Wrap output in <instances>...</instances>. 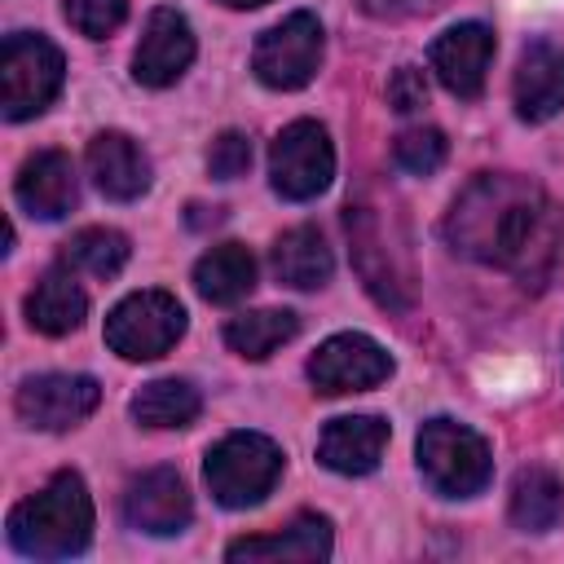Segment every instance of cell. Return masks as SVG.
Masks as SVG:
<instances>
[{
  "instance_id": "5b68a950",
  "label": "cell",
  "mask_w": 564,
  "mask_h": 564,
  "mask_svg": "<svg viewBox=\"0 0 564 564\" xmlns=\"http://www.w3.org/2000/svg\"><path fill=\"white\" fill-rule=\"evenodd\" d=\"M203 476L220 507H256L282 476V449L260 432H229L212 445Z\"/></svg>"
},
{
  "instance_id": "44dd1931",
  "label": "cell",
  "mask_w": 564,
  "mask_h": 564,
  "mask_svg": "<svg viewBox=\"0 0 564 564\" xmlns=\"http://www.w3.org/2000/svg\"><path fill=\"white\" fill-rule=\"evenodd\" d=\"M88 313V295L79 291L75 273L70 269H53L44 273L31 295H26V322L40 330V335H70Z\"/></svg>"
},
{
  "instance_id": "3957f363",
  "label": "cell",
  "mask_w": 564,
  "mask_h": 564,
  "mask_svg": "<svg viewBox=\"0 0 564 564\" xmlns=\"http://www.w3.org/2000/svg\"><path fill=\"white\" fill-rule=\"evenodd\" d=\"M93 538V498L79 471H57L35 498L9 511V542L31 560H70Z\"/></svg>"
},
{
  "instance_id": "ba28073f",
  "label": "cell",
  "mask_w": 564,
  "mask_h": 564,
  "mask_svg": "<svg viewBox=\"0 0 564 564\" xmlns=\"http://www.w3.org/2000/svg\"><path fill=\"white\" fill-rule=\"evenodd\" d=\"M269 176H273V189L291 203L317 198L335 176V150L326 128L313 119L286 123L269 150Z\"/></svg>"
},
{
  "instance_id": "8fae6325",
  "label": "cell",
  "mask_w": 564,
  "mask_h": 564,
  "mask_svg": "<svg viewBox=\"0 0 564 564\" xmlns=\"http://www.w3.org/2000/svg\"><path fill=\"white\" fill-rule=\"evenodd\" d=\"M97 401L101 388L88 375H31L18 388V414L44 432H66L84 423L97 410Z\"/></svg>"
},
{
  "instance_id": "e0dca14e",
  "label": "cell",
  "mask_w": 564,
  "mask_h": 564,
  "mask_svg": "<svg viewBox=\"0 0 564 564\" xmlns=\"http://www.w3.org/2000/svg\"><path fill=\"white\" fill-rule=\"evenodd\" d=\"M388 445V423L375 414H344L330 419L322 441H317V458L339 471V476H366L379 467V454Z\"/></svg>"
},
{
  "instance_id": "f546056e",
  "label": "cell",
  "mask_w": 564,
  "mask_h": 564,
  "mask_svg": "<svg viewBox=\"0 0 564 564\" xmlns=\"http://www.w3.org/2000/svg\"><path fill=\"white\" fill-rule=\"evenodd\" d=\"M388 101H392V110H401V115L423 110V106H427V79H423V70H419V66H397L392 79H388Z\"/></svg>"
},
{
  "instance_id": "6da1fadb",
  "label": "cell",
  "mask_w": 564,
  "mask_h": 564,
  "mask_svg": "<svg viewBox=\"0 0 564 564\" xmlns=\"http://www.w3.org/2000/svg\"><path fill=\"white\" fill-rule=\"evenodd\" d=\"M445 238L476 264L507 269L520 286H542L564 247V207L533 181L480 172L449 207Z\"/></svg>"
},
{
  "instance_id": "52a82bcc",
  "label": "cell",
  "mask_w": 564,
  "mask_h": 564,
  "mask_svg": "<svg viewBox=\"0 0 564 564\" xmlns=\"http://www.w3.org/2000/svg\"><path fill=\"white\" fill-rule=\"evenodd\" d=\"M185 335V308L167 291H137L106 317V344L128 361L163 357Z\"/></svg>"
},
{
  "instance_id": "d6a6232c",
  "label": "cell",
  "mask_w": 564,
  "mask_h": 564,
  "mask_svg": "<svg viewBox=\"0 0 564 564\" xmlns=\"http://www.w3.org/2000/svg\"><path fill=\"white\" fill-rule=\"evenodd\" d=\"M220 4H229V9H256V4H264V0H220Z\"/></svg>"
},
{
  "instance_id": "30bf717a",
  "label": "cell",
  "mask_w": 564,
  "mask_h": 564,
  "mask_svg": "<svg viewBox=\"0 0 564 564\" xmlns=\"http://www.w3.org/2000/svg\"><path fill=\"white\" fill-rule=\"evenodd\" d=\"M392 375V357L370 339V335H330L313 357H308V379L326 397L344 392H366Z\"/></svg>"
},
{
  "instance_id": "7a4b0ae2",
  "label": "cell",
  "mask_w": 564,
  "mask_h": 564,
  "mask_svg": "<svg viewBox=\"0 0 564 564\" xmlns=\"http://www.w3.org/2000/svg\"><path fill=\"white\" fill-rule=\"evenodd\" d=\"M348 242H352V264L361 273V286L392 313H405L414 304V256H410V234L405 216L388 194L366 185L361 194L348 198L344 207Z\"/></svg>"
},
{
  "instance_id": "1f68e13d",
  "label": "cell",
  "mask_w": 564,
  "mask_h": 564,
  "mask_svg": "<svg viewBox=\"0 0 564 564\" xmlns=\"http://www.w3.org/2000/svg\"><path fill=\"white\" fill-rule=\"evenodd\" d=\"M225 216H220V207H189V225L194 229H203V225H220Z\"/></svg>"
},
{
  "instance_id": "ac0fdd59",
  "label": "cell",
  "mask_w": 564,
  "mask_h": 564,
  "mask_svg": "<svg viewBox=\"0 0 564 564\" xmlns=\"http://www.w3.org/2000/svg\"><path fill=\"white\" fill-rule=\"evenodd\" d=\"M229 560H260V564H313L330 555V520L295 516L286 529L264 538H238L225 551Z\"/></svg>"
},
{
  "instance_id": "8992f818",
  "label": "cell",
  "mask_w": 564,
  "mask_h": 564,
  "mask_svg": "<svg viewBox=\"0 0 564 564\" xmlns=\"http://www.w3.org/2000/svg\"><path fill=\"white\" fill-rule=\"evenodd\" d=\"M62 53L57 44H48L44 35H31V31H18L4 40V53H0V106H4V119H31L40 115L57 88H62Z\"/></svg>"
},
{
  "instance_id": "4dcf8cb0",
  "label": "cell",
  "mask_w": 564,
  "mask_h": 564,
  "mask_svg": "<svg viewBox=\"0 0 564 564\" xmlns=\"http://www.w3.org/2000/svg\"><path fill=\"white\" fill-rule=\"evenodd\" d=\"M370 18H388V22H401V18H423V13H436L445 9L449 0H357Z\"/></svg>"
},
{
  "instance_id": "d4e9b609",
  "label": "cell",
  "mask_w": 564,
  "mask_h": 564,
  "mask_svg": "<svg viewBox=\"0 0 564 564\" xmlns=\"http://www.w3.org/2000/svg\"><path fill=\"white\" fill-rule=\"evenodd\" d=\"M203 410V397L185 379H154L132 397V419L145 427H189Z\"/></svg>"
},
{
  "instance_id": "277c9868",
  "label": "cell",
  "mask_w": 564,
  "mask_h": 564,
  "mask_svg": "<svg viewBox=\"0 0 564 564\" xmlns=\"http://www.w3.org/2000/svg\"><path fill=\"white\" fill-rule=\"evenodd\" d=\"M419 471L445 498H471L489 485L494 458L485 436L454 419H427L419 432Z\"/></svg>"
},
{
  "instance_id": "83f0119b",
  "label": "cell",
  "mask_w": 564,
  "mask_h": 564,
  "mask_svg": "<svg viewBox=\"0 0 564 564\" xmlns=\"http://www.w3.org/2000/svg\"><path fill=\"white\" fill-rule=\"evenodd\" d=\"M128 18V0H66V22L88 35V40H106L110 31H119Z\"/></svg>"
},
{
  "instance_id": "d6986e66",
  "label": "cell",
  "mask_w": 564,
  "mask_h": 564,
  "mask_svg": "<svg viewBox=\"0 0 564 564\" xmlns=\"http://www.w3.org/2000/svg\"><path fill=\"white\" fill-rule=\"evenodd\" d=\"M564 106V48L538 40L520 53L516 66V110L529 123L551 119Z\"/></svg>"
},
{
  "instance_id": "f1b7e54d",
  "label": "cell",
  "mask_w": 564,
  "mask_h": 564,
  "mask_svg": "<svg viewBox=\"0 0 564 564\" xmlns=\"http://www.w3.org/2000/svg\"><path fill=\"white\" fill-rule=\"evenodd\" d=\"M251 167V141L242 137V132H220L216 141H212V150H207V172L216 176V181H234V176H242Z\"/></svg>"
},
{
  "instance_id": "cb8c5ba5",
  "label": "cell",
  "mask_w": 564,
  "mask_h": 564,
  "mask_svg": "<svg viewBox=\"0 0 564 564\" xmlns=\"http://www.w3.org/2000/svg\"><path fill=\"white\" fill-rule=\"evenodd\" d=\"M300 330V317L291 308H256V313H238L225 322V344L238 352V357H269L273 348H282L286 339H295Z\"/></svg>"
},
{
  "instance_id": "7c38bea8",
  "label": "cell",
  "mask_w": 564,
  "mask_h": 564,
  "mask_svg": "<svg viewBox=\"0 0 564 564\" xmlns=\"http://www.w3.org/2000/svg\"><path fill=\"white\" fill-rule=\"evenodd\" d=\"M432 70L436 79L463 97V101H476L485 93V75H489V62H494V31L485 22H458L449 26L445 35L432 40Z\"/></svg>"
},
{
  "instance_id": "4316f807",
  "label": "cell",
  "mask_w": 564,
  "mask_h": 564,
  "mask_svg": "<svg viewBox=\"0 0 564 564\" xmlns=\"http://www.w3.org/2000/svg\"><path fill=\"white\" fill-rule=\"evenodd\" d=\"M445 154H449V145H445V137L436 128H405L392 141V159L410 176H432L445 163Z\"/></svg>"
},
{
  "instance_id": "484cf974",
  "label": "cell",
  "mask_w": 564,
  "mask_h": 564,
  "mask_svg": "<svg viewBox=\"0 0 564 564\" xmlns=\"http://www.w3.org/2000/svg\"><path fill=\"white\" fill-rule=\"evenodd\" d=\"M62 264L70 273H88V278H115L128 264V238L119 229H79L66 247H62Z\"/></svg>"
},
{
  "instance_id": "7402d4cb",
  "label": "cell",
  "mask_w": 564,
  "mask_h": 564,
  "mask_svg": "<svg viewBox=\"0 0 564 564\" xmlns=\"http://www.w3.org/2000/svg\"><path fill=\"white\" fill-rule=\"evenodd\" d=\"M194 286L203 300L212 304H238L251 286H256V260L247 247L238 242H225V247H212L198 264H194Z\"/></svg>"
},
{
  "instance_id": "2e32d148",
  "label": "cell",
  "mask_w": 564,
  "mask_h": 564,
  "mask_svg": "<svg viewBox=\"0 0 564 564\" xmlns=\"http://www.w3.org/2000/svg\"><path fill=\"white\" fill-rule=\"evenodd\" d=\"M18 203L40 216V220H62L75 198H79V181H75V163L62 150H40L22 163L18 172Z\"/></svg>"
},
{
  "instance_id": "ffe728a7",
  "label": "cell",
  "mask_w": 564,
  "mask_h": 564,
  "mask_svg": "<svg viewBox=\"0 0 564 564\" xmlns=\"http://www.w3.org/2000/svg\"><path fill=\"white\" fill-rule=\"evenodd\" d=\"M330 269H335L330 247H326L322 229H313V225H295L273 242V273H278V282H286L295 291L326 286Z\"/></svg>"
},
{
  "instance_id": "9c48e42d",
  "label": "cell",
  "mask_w": 564,
  "mask_h": 564,
  "mask_svg": "<svg viewBox=\"0 0 564 564\" xmlns=\"http://www.w3.org/2000/svg\"><path fill=\"white\" fill-rule=\"evenodd\" d=\"M322 66V22L313 13H291L273 22L251 53V70L269 88H304Z\"/></svg>"
},
{
  "instance_id": "603a6c76",
  "label": "cell",
  "mask_w": 564,
  "mask_h": 564,
  "mask_svg": "<svg viewBox=\"0 0 564 564\" xmlns=\"http://www.w3.org/2000/svg\"><path fill=\"white\" fill-rule=\"evenodd\" d=\"M564 516V485L555 471L546 467H524L511 480V520L524 533H542L555 529V520Z\"/></svg>"
},
{
  "instance_id": "5bb4252c",
  "label": "cell",
  "mask_w": 564,
  "mask_h": 564,
  "mask_svg": "<svg viewBox=\"0 0 564 564\" xmlns=\"http://www.w3.org/2000/svg\"><path fill=\"white\" fill-rule=\"evenodd\" d=\"M194 516V502H189V489L185 480L172 471V467H154V471H141L137 480H128L123 489V520L141 533H181Z\"/></svg>"
},
{
  "instance_id": "9a60e30c",
  "label": "cell",
  "mask_w": 564,
  "mask_h": 564,
  "mask_svg": "<svg viewBox=\"0 0 564 564\" xmlns=\"http://www.w3.org/2000/svg\"><path fill=\"white\" fill-rule=\"evenodd\" d=\"M88 172H93L97 189L115 203H132L150 189V159L123 132H97L88 141Z\"/></svg>"
},
{
  "instance_id": "4fadbf2b",
  "label": "cell",
  "mask_w": 564,
  "mask_h": 564,
  "mask_svg": "<svg viewBox=\"0 0 564 564\" xmlns=\"http://www.w3.org/2000/svg\"><path fill=\"white\" fill-rule=\"evenodd\" d=\"M194 62V31L185 22V13L176 9H154L145 18L141 44L132 53V75L145 88H167L185 75V66Z\"/></svg>"
}]
</instances>
